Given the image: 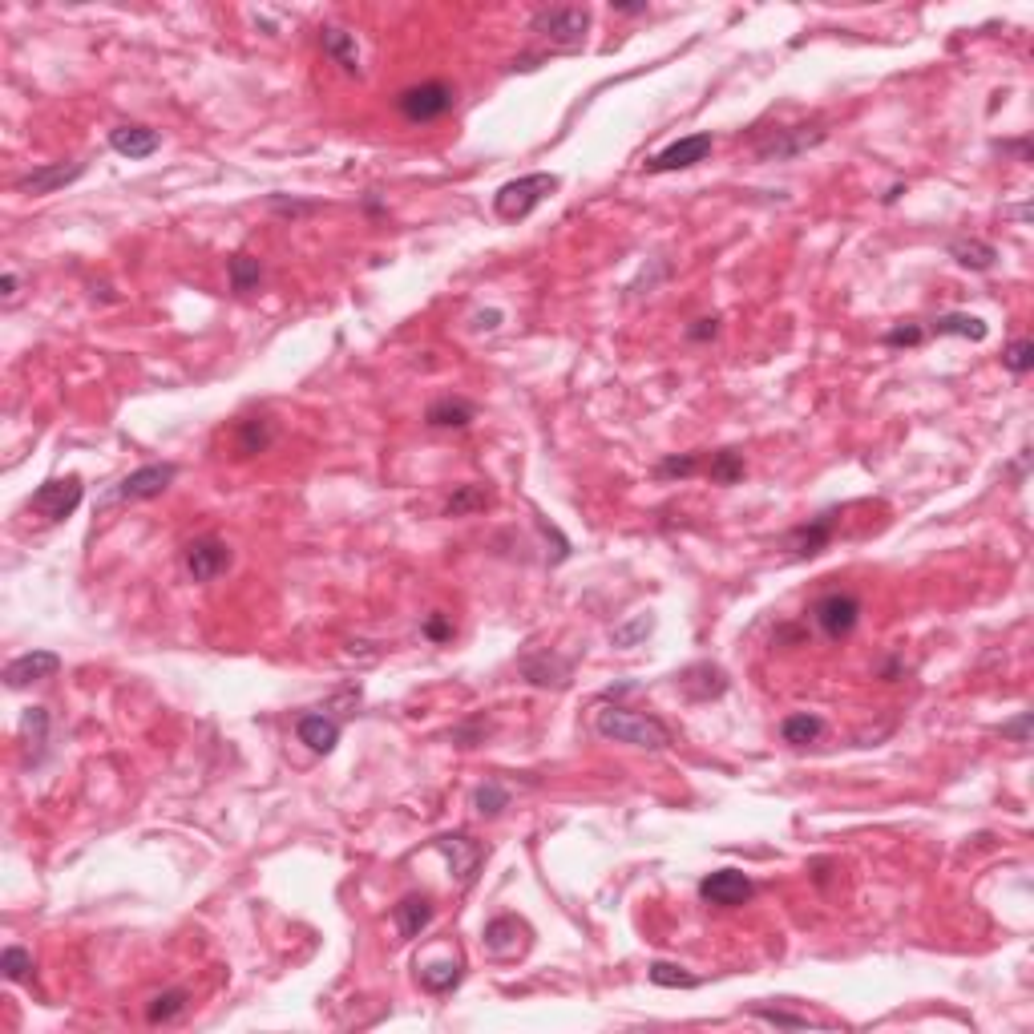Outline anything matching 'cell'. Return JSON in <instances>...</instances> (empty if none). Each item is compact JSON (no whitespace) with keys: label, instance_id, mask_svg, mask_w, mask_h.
<instances>
[{"label":"cell","instance_id":"1","mask_svg":"<svg viewBox=\"0 0 1034 1034\" xmlns=\"http://www.w3.org/2000/svg\"><path fill=\"white\" fill-rule=\"evenodd\" d=\"M594 732L602 740H614V744H631V748H643V752H663L671 748V728L663 719L647 715V711H631L623 703H606L594 711Z\"/></svg>","mask_w":1034,"mask_h":1034},{"label":"cell","instance_id":"2","mask_svg":"<svg viewBox=\"0 0 1034 1034\" xmlns=\"http://www.w3.org/2000/svg\"><path fill=\"white\" fill-rule=\"evenodd\" d=\"M530 33L534 41H542L550 53H578L586 45L590 33V9L582 5H554V9H538L530 17Z\"/></svg>","mask_w":1034,"mask_h":1034},{"label":"cell","instance_id":"3","mask_svg":"<svg viewBox=\"0 0 1034 1034\" xmlns=\"http://www.w3.org/2000/svg\"><path fill=\"white\" fill-rule=\"evenodd\" d=\"M558 186H562V178L558 174H546V170H538V174H522V178H513V182H505L497 194H493V211H497V219L501 223H522V219H530L538 206L546 202V198H554L558 194Z\"/></svg>","mask_w":1034,"mask_h":1034},{"label":"cell","instance_id":"4","mask_svg":"<svg viewBox=\"0 0 1034 1034\" xmlns=\"http://www.w3.org/2000/svg\"><path fill=\"white\" fill-rule=\"evenodd\" d=\"M453 106H457V89L449 81H421V85H408L396 93V114L412 126L441 122Z\"/></svg>","mask_w":1034,"mask_h":1034},{"label":"cell","instance_id":"5","mask_svg":"<svg viewBox=\"0 0 1034 1034\" xmlns=\"http://www.w3.org/2000/svg\"><path fill=\"white\" fill-rule=\"evenodd\" d=\"M824 138H829L824 122H800V126L768 130L764 138H756L752 154H756V162H792V158H800V154L816 150Z\"/></svg>","mask_w":1034,"mask_h":1034},{"label":"cell","instance_id":"6","mask_svg":"<svg viewBox=\"0 0 1034 1034\" xmlns=\"http://www.w3.org/2000/svg\"><path fill=\"white\" fill-rule=\"evenodd\" d=\"M178 477V465L174 461H154V465H142L134 469L130 477H122L106 497H101V509L106 505H118V501H154L162 497Z\"/></svg>","mask_w":1034,"mask_h":1034},{"label":"cell","instance_id":"7","mask_svg":"<svg viewBox=\"0 0 1034 1034\" xmlns=\"http://www.w3.org/2000/svg\"><path fill=\"white\" fill-rule=\"evenodd\" d=\"M812 618H816V627H820L824 639L841 643V639H849V635L857 631V623H861V598L849 594V590H833V594L816 598Z\"/></svg>","mask_w":1034,"mask_h":1034},{"label":"cell","instance_id":"8","mask_svg":"<svg viewBox=\"0 0 1034 1034\" xmlns=\"http://www.w3.org/2000/svg\"><path fill=\"white\" fill-rule=\"evenodd\" d=\"M81 497H85V485H81L77 473H69V477H53V481L37 485L33 497H29V509L41 513L45 522H65V517L77 513Z\"/></svg>","mask_w":1034,"mask_h":1034},{"label":"cell","instance_id":"9","mask_svg":"<svg viewBox=\"0 0 1034 1034\" xmlns=\"http://www.w3.org/2000/svg\"><path fill=\"white\" fill-rule=\"evenodd\" d=\"M433 849L445 853V861H449V869H453V881H457L461 889H473V885H477V873H481V865H485V845H481V841H473L469 833H445V837L433 841Z\"/></svg>","mask_w":1034,"mask_h":1034},{"label":"cell","instance_id":"10","mask_svg":"<svg viewBox=\"0 0 1034 1034\" xmlns=\"http://www.w3.org/2000/svg\"><path fill=\"white\" fill-rule=\"evenodd\" d=\"M715 150V138L711 134H687L671 146H663L659 154L647 158V174H675V170H691L699 162H707V154Z\"/></svg>","mask_w":1034,"mask_h":1034},{"label":"cell","instance_id":"11","mask_svg":"<svg viewBox=\"0 0 1034 1034\" xmlns=\"http://www.w3.org/2000/svg\"><path fill=\"white\" fill-rule=\"evenodd\" d=\"M231 558H235L231 546H227L223 538H215V534L194 538V542L186 546V554H182L190 582H211V578H219V574L231 566Z\"/></svg>","mask_w":1034,"mask_h":1034},{"label":"cell","instance_id":"12","mask_svg":"<svg viewBox=\"0 0 1034 1034\" xmlns=\"http://www.w3.org/2000/svg\"><path fill=\"white\" fill-rule=\"evenodd\" d=\"M833 530H837V509H829V513H816V517H808L804 526L788 530L784 546H788V554H792V558H816V554H824V550H829V542H833Z\"/></svg>","mask_w":1034,"mask_h":1034},{"label":"cell","instance_id":"13","mask_svg":"<svg viewBox=\"0 0 1034 1034\" xmlns=\"http://www.w3.org/2000/svg\"><path fill=\"white\" fill-rule=\"evenodd\" d=\"M675 683H679V691H683L691 703H711V699H719L723 691L732 687L728 671H723L719 663H691V667H683V671L675 675Z\"/></svg>","mask_w":1034,"mask_h":1034},{"label":"cell","instance_id":"14","mask_svg":"<svg viewBox=\"0 0 1034 1034\" xmlns=\"http://www.w3.org/2000/svg\"><path fill=\"white\" fill-rule=\"evenodd\" d=\"M481 938H485V950L493 958H517V954H526V946H530V925L522 917H513V913H501V917H493L485 925Z\"/></svg>","mask_w":1034,"mask_h":1034},{"label":"cell","instance_id":"15","mask_svg":"<svg viewBox=\"0 0 1034 1034\" xmlns=\"http://www.w3.org/2000/svg\"><path fill=\"white\" fill-rule=\"evenodd\" d=\"M699 897L707 905H719V909H736L752 897V881L740 869H715L699 881Z\"/></svg>","mask_w":1034,"mask_h":1034},{"label":"cell","instance_id":"16","mask_svg":"<svg viewBox=\"0 0 1034 1034\" xmlns=\"http://www.w3.org/2000/svg\"><path fill=\"white\" fill-rule=\"evenodd\" d=\"M85 170H89L85 162H49V166H33L29 174H21V178L13 182V190H17V194H33V198H41V194H53V190H61V186L77 182Z\"/></svg>","mask_w":1034,"mask_h":1034},{"label":"cell","instance_id":"17","mask_svg":"<svg viewBox=\"0 0 1034 1034\" xmlns=\"http://www.w3.org/2000/svg\"><path fill=\"white\" fill-rule=\"evenodd\" d=\"M433 917H437V905H433L429 893H408V897H400L396 909H392V921H396V929H400L404 942H417L425 929L433 925Z\"/></svg>","mask_w":1034,"mask_h":1034},{"label":"cell","instance_id":"18","mask_svg":"<svg viewBox=\"0 0 1034 1034\" xmlns=\"http://www.w3.org/2000/svg\"><path fill=\"white\" fill-rule=\"evenodd\" d=\"M340 719H332V715H324V711H307V715H299V723H295V736H299V744H307L316 756H332L336 752V744H340Z\"/></svg>","mask_w":1034,"mask_h":1034},{"label":"cell","instance_id":"19","mask_svg":"<svg viewBox=\"0 0 1034 1034\" xmlns=\"http://www.w3.org/2000/svg\"><path fill=\"white\" fill-rule=\"evenodd\" d=\"M61 671V655L53 651H29V655H17L9 667H5V683L13 691L29 687V683H41V679H53Z\"/></svg>","mask_w":1034,"mask_h":1034},{"label":"cell","instance_id":"20","mask_svg":"<svg viewBox=\"0 0 1034 1034\" xmlns=\"http://www.w3.org/2000/svg\"><path fill=\"white\" fill-rule=\"evenodd\" d=\"M320 49L332 65H340L348 77H360V49H356V37L348 29H336V25H324L320 29Z\"/></svg>","mask_w":1034,"mask_h":1034},{"label":"cell","instance_id":"21","mask_svg":"<svg viewBox=\"0 0 1034 1034\" xmlns=\"http://www.w3.org/2000/svg\"><path fill=\"white\" fill-rule=\"evenodd\" d=\"M477 421V404L461 400V396H441L429 404L425 412V425L429 429H469Z\"/></svg>","mask_w":1034,"mask_h":1034},{"label":"cell","instance_id":"22","mask_svg":"<svg viewBox=\"0 0 1034 1034\" xmlns=\"http://www.w3.org/2000/svg\"><path fill=\"white\" fill-rule=\"evenodd\" d=\"M925 336H958V340H974L982 344L990 336V324L982 316H970V312H946V316H934L925 328Z\"/></svg>","mask_w":1034,"mask_h":1034},{"label":"cell","instance_id":"23","mask_svg":"<svg viewBox=\"0 0 1034 1034\" xmlns=\"http://www.w3.org/2000/svg\"><path fill=\"white\" fill-rule=\"evenodd\" d=\"M110 146H114V154L138 162V158H150L162 146V138L150 126H118V130H110Z\"/></svg>","mask_w":1034,"mask_h":1034},{"label":"cell","instance_id":"24","mask_svg":"<svg viewBox=\"0 0 1034 1034\" xmlns=\"http://www.w3.org/2000/svg\"><path fill=\"white\" fill-rule=\"evenodd\" d=\"M950 259L958 263V267H966V271H990L994 263H998V247L994 243H986V239H966V235H958V239H950Z\"/></svg>","mask_w":1034,"mask_h":1034},{"label":"cell","instance_id":"25","mask_svg":"<svg viewBox=\"0 0 1034 1034\" xmlns=\"http://www.w3.org/2000/svg\"><path fill=\"white\" fill-rule=\"evenodd\" d=\"M522 671H526V679L534 683V687H566L570 683V659H558V655H538V659H526L522 663Z\"/></svg>","mask_w":1034,"mask_h":1034},{"label":"cell","instance_id":"26","mask_svg":"<svg viewBox=\"0 0 1034 1034\" xmlns=\"http://www.w3.org/2000/svg\"><path fill=\"white\" fill-rule=\"evenodd\" d=\"M824 736V719L812 715V711H796L780 723V740L792 744V748H804V744H816Z\"/></svg>","mask_w":1034,"mask_h":1034},{"label":"cell","instance_id":"27","mask_svg":"<svg viewBox=\"0 0 1034 1034\" xmlns=\"http://www.w3.org/2000/svg\"><path fill=\"white\" fill-rule=\"evenodd\" d=\"M417 978H421V986H425L429 994H449V990L461 986V962H457V958L425 962V966L417 970Z\"/></svg>","mask_w":1034,"mask_h":1034},{"label":"cell","instance_id":"28","mask_svg":"<svg viewBox=\"0 0 1034 1034\" xmlns=\"http://www.w3.org/2000/svg\"><path fill=\"white\" fill-rule=\"evenodd\" d=\"M186 1006H190V994H186L182 986L162 990V994H154V998L146 1002V1022H150V1026H166V1022H174Z\"/></svg>","mask_w":1034,"mask_h":1034},{"label":"cell","instance_id":"29","mask_svg":"<svg viewBox=\"0 0 1034 1034\" xmlns=\"http://www.w3.org/2000/svg\"><path fill=\"white\" fill-rule=\"evenodd\" d=\"M744 453L740 449H719V453H711V461H707V477L715 481V485H736V481H744Z\"/></svg>","mask_w":1034,"mask_h":1034},{"label":"cell","instance_id":"30","mask_svg":"<svg viewBox=\"0 0 1034 1034\" xmlns=\"http://www.w3.org/2000/svg\"><path fill=\"white\" fill-rule=\"evenodd\" d=\"M227 275H231V291L247 295V291H255V287L263 283V263H259L255 255L239 251V255H235V259L227 263Z\"/></svg>","mask_w":1034,"mask_h":1034},{"label":"cell","instance_id":"31","mask_svg":"<svg viewBox=\"0 0 1034 1034\" xmlns=\"http://www.w3.org/2000/svg\"><path fill=\"white\" fill-rule=\"evenodd\" d=\"M271 441H275V429H271V421H267V417H251V421H243V425H239V453H243V457L267 453V449H271Z\"/></svg>","mask_w":1034,"mask_h":1034},{"label":"cell","instance_id":"32","mask_svg":"<svg viewBox=\"0 0 1034 1034\" xmlns=\"http://www.w3.org/2000/svg\"><path fill=\"white\" fill-rule=\"evenodd\" d=\"M489 501H493V497H489L485 485H457V489L449 493V501H445V517H469V513L485 509Z\"/></svg>","mask_w":1034,"mask_h":1034},{"label":"cell","instance_id":"33","mask_svg":"<svg viewBox=\"0 0 1034 1034\" xmlns=\"http://www.w3.org/2000/svg\"><path fill=\"white\" fill-rule=\"evenodd\" d=\"M21 736L25 744L33 748V764H41L45 756V740H49V711L45 707H29L25 719H21Z\"/></svg>","mask_w":1034,"mask_h":1034},{"label":"cell","instance_id":"34","mask_svg":"<svg viewBox=\"0 0 1034 1034\" xmlns=\"http://www.w3.org/2000/svg\"><path fill=\"white\" fill-rule=\"evenodd\" d=\"M647 978H651L655 986H663V990H699V986H703V978L687 974V970L675 966V962H651Z\"/></svg>","mask_w":1034,"mask_h":1034},{"label":"cell","instance_id":"35","mask_svg":"<svg viewBox=\"0 0 1034 1034\" xmlns=\"http://www.w3.org/2000/svg\"><path fill=\"white\" fill-rule=\"evenodd\" d=\"M267 211H275L279 219H307L324 211V202L316 198H295V194H267Z\"/></svg>","mask_w":1034,"mask_h":1034},{"label":"cell","instance_id":"36","mask_svg":"<svg viewBox=\"0 0 1034 1034\" xmlns=\"http://www.w3.org/2000/svg\"><path fill=\"white\" fill-rule=\"evenodd\" d=\"M473 808H477L485 820L501 816V812L509 808V788H505V784H497V780H485V784L473 792Z\"/></svg>","mask_w":1034,"mask_h":1034},{"label":"cell","instance_id":"37","mask_svg":"<svg viewBox=\"0 0 1034 1034\" xmlns=\"http://www.w3.org/2000/svg\"><path fill=\"white\" fill-rule=\"evenodd\" d=\"M1002 368L1010 372V376H1026L1030 368H1034V340H1010L1006 344V352H1002Z\"/></svg>","mask_w":1034,"mask_h":1034},{"label":"cell","instance_id":"38","mask_svg":"<svg viewBox=\"0 0 1034 1034\" xmlns=\"http://www.w3.org/2000/svg\"><path fill=\"white\" fill-rule=\"evenodd\" d=\"M695 473H699V453H675V457H663L655 465L659 481H683V477H695Z\"/></svg>","mask_w":1034,"mask_h":1034},{"label":"cell","instance_id":"39","mask_svg":"<svg viewBox=\"0 0 1034 1034\" xmlns=\"http://www.w3.org/2000/svg\"><path fill=\"white\" fill-rule=\"evenodd\" d=\"M0 970H5L9 982H29V974H33V954H29L25 946H5V954H0Z\"/></svg>","mask_w":1034,"mask_h":1034},{"label":"cell","instance_id":"40","mask_svg":"<svg viewBox=\"0 0 1034 1034\" xmlns=\"http://www.w3.org/2000/svg\"><path fill=\"white\" fill-rule=\"evenodd\" d=\"M493 728H489V719L485 715H477V719H469V723H457V728L449 732V740L457 744V748H477V744H485V736H489Z\"/></svg>","mask_w":1034,"mask_h":1034},{"label":"cell","instance_id":"41","mask_svg":"<svg viewBox=\"0 0 1034 1034\" xmlns=\"http://www.w3.org/2000/svg\"><path fill=\"white\" fill-rule=\"evenodd\" d=\"M752 1014L756 1018H764V1022H772V1026H788V1030H808V1026H816L808 1014H792V1010H772V1006H752Z\"/></svg>","mask_w":1034,"mask_h":1034},{"label":"cell","instance_id":"42","mask_svg":"<svg viewBox=\"0 0 1034 1034\" xmlns=\"http://www.w3.org/2000/svg\"><path fill=\"white\" fill-rule=\"evenodd\" d=\"M651 631H655V618H651V614H639L635 623H627V627L614 631V647H635V643L647 639Z\"/></svg>","mask_w":1034,"mask_h":1034},{"label":"cell","instance_id":"43","mask_svg":"<svg viewBox=\"0 0 1034 1034\" xmlns=\"http://www.w3.org/2000/svg\"><path fill=\"white\" fill-rule=\"evenodd\" d=\"M925 344V328L921 324H897L885 332V348H921Z\"/></svg>","mask_w":1034,"mask_h":1034},{"label":"cell","instance_id":"44","mask_svg":"<svg viewBox=\"0 0 1034 1034\" xmlns=\"http://www.w3.org/2000/svg\"><path fill=\"white\" fill-rule=\"evenodd\" d=\"M1030 723H1034V719H1030V711H1022L1018 719L1002 723V736H1006V740H1014V744H1026V740H1030Z\"/></svg>","mask_w":1034,"mask_h":1034},{"label":"cell","instance_id":"45","mask_svg":"<svg viewBox=\"0 0 1034 1034\" xmlns=\"http://www.w3.org/2000/svg\"><path fill=\"white\" fill-rule=\"evenodd\" d=\"M425 635L433 639V643H445V639H453V623L445 614H429L425 618Z\"/></svg>","mask_w":1034,"mask_h":1034},{"label":"cell","instance_id":"46","mask_svg":"<svg viewBox=\"0 0 1034 1034\" xmlns=\"http://www.w3.org/2000/svg\"><path fill=\"white\" fill-rule=\"evenodd\" d=\"M719 336V320L715 316H707V320H695L691 328H687V340H695V344H703V340H715Z\"/></svg>","mask_w":1034,"mask_h":1034},{"label":"cell","instance_id":"47","mask_svg":"<svg viewBox=\"0 0 1034 1034\" xmlns=\"http://www.w3.org/2000/svg\"><path fill=\"white\" fill-rule=\"evenodd\" d=\"M501 320H505V312L489 307V312H477V316H473V328H477V332H497V328H501Z\"/></svg>","mask_w":1034,"mask_h":1034},{"label":"cell","instance_id":"48","mask_svg":"<svg viewBox=\"0 0 1034 1034\" xmlns=\"http://www.w3.org/2000/svg\"><path fill=\"white\" fill-rule=\"evenodd\" d=\"M994 150H998V154H1014L1018 162H1030V142H1026V138H1018V142H994Z\"/></svg>","mask_w":1034,"mask_h":1034},{"label":"cell","instance_id":"49","mask_svg":"<svg viewBox=\"0 0 1034 1034\" xmlns=\"http://www.w3.org/2000/svg\"><path fill=\"white\" fill-rule=\"evenodd\" d=\"M0 295H5V303H13V299L21 295V275H17V271H5V275H0Z\"/></svg>","mask_w":1034,"mask_h":1034},{"label":"cell","instance_id":"50","mask_svg":"<svg viewBox=\"0 0 1034 1034\" xmlns=\"http://www.w3.org/2000/svg\"><path fill=\"white\" fill-rule=\"evenodd\" d=\"M618 17H647V5H610Z\"/></svg>","mask_w":1034,"mask_h":1034},{"label":"cell","instance_id":"51","mask_svg":"<svg viewBox=\"0 0 1034 1034\" xmlns=\"http://www.w3.org/2000/svg\"><path fill=\"white\" fill-rule=\"evenodd\" d=\"M364 211H368V215H380L384 206H380V198H364Z\"/></svg>","mask_w":1034,"mask_h":1034}]
</instances>
